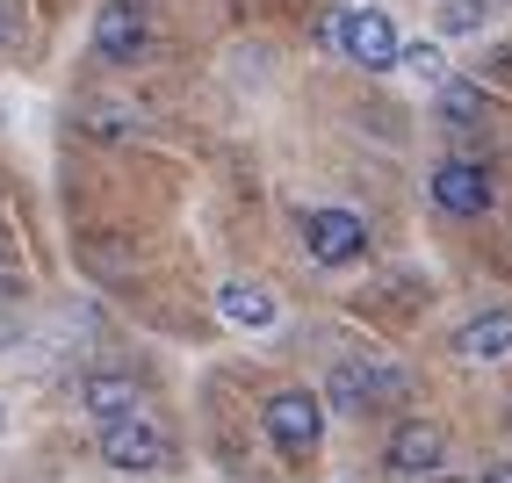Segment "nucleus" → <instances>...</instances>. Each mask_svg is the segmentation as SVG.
<instances>
[{
    "label": "nucleus",
    "instance_id": "f257e3e1",
    "mask_svg": "<svg viewBox=\"0 0 512 483\" xmlns=\"http://www.w3.org/2000/svg\"><path fill=\"white\" fill-rule=\"evenodd\" d=\"M260 433L275 440V455L311 462L318 440H325V404H318L311 390H275V397H267V411H260Z\"/></svg>",
    "mask_w": 512,
    "mask_h": 483
},
{
    "label": "nucleus",
    "instance_id": "f03ea898",
    "mask_svg": "<svg viewBox=\"0 0 512 483\" xmlns=\"http://www.w3.org/2000/svg\"><path fill=\"white\" fill-rule=\"evenodd\" d=\"M325 37L347 51L354 65H368V73H390V65L404 58V37H397V22H390L383 8H339V15L325 22Z\"/></svg>",
    "mask_w": 512,
    "mask_h": 483
},
{
    "label": "nucleus",
    "instance_id": "7ed1b4c3",
    "mask_svg": "<svg viewBox=\"0 0 512 483\" xmlns=\"http://www.w3.org/2000/svg\"><path fill=\"white\" fill-rule=\"evenodd\" d=\"M325 390H332V404H339V411L368 419V411H390V404L412 397V375H404V368H368V361H339Z\"/></svg>",
    "mask_w": 512,
    "mask_h": 483
},
{
    "label": "nucleus",
    "instance_id": "20e7f679",
    "mask_svg": "<svg viewBox=\"0 0 512 483\" xmlns=\"http://www.w3.org/2000/svg\"><path fill=\"white\" fill-rule=\"evenodd\" d=\"M101 462L123 469V476H152L174 462V440H166L152 419H109L101 426Z\"/></svg>",
    "mask_w": 512,
    "mask_h": 483
},
{
    "label": "nucleus",
    "instance_id": "39448f33",
    "mask_svg": "<svg viewBox=\"0 0 512 483\" xmlns=\"http://www.w3.org/2000/svg\"><path fill=\"white\" fill-rule=\"evenodd\" d=\"M94 51L109 65H138L152 51V8L145 0H101L94 15Z\"/></svg>",
    "mask_w": 512,
    "mask_h": 483
},
{
    "label": "nucleus",
    "instance_id": "423d86ee",
    "mask_svg": "<svg viewBox=\"0 0 512 483\" xmlns=\"http://www.w3.org/2000/svg\"><path fill=\"white\" fill-rule=\"evenodd\" d=\"M303 246H311L318 267H354L368 253V224L354 210H311L303 217Z\"/></svg>",
    "mask_w": 512,
    "mask_h": 483
},
{
    "label": "nucleus",
    "instance_id": "0eeeda50",
    "mask_svg": "<svg viewBox=\"0 0 512 483\" xmlns=\"http://www.w3.org/2000/svg\"><path fill=\"white\" fill-rule=\"evenodd\" d=\"M383 462L397 476H440V462H448V433H440L433 419H404L383 447Z\"/></svg>",
    "mask_w": 512,
    "mask_h": 483
},
{
    "label": "nucleus",
    "instance_id": "6e6552de",
    "mask_svg": "<svg viewBox=\"0 0 512 483\" xmlns=\"http://www.w3.org/2000/svg\"><path fill=\"white\" fill-rule=\"evenodd\" d=\"M433 202L448 217H484L491 210V174L476 159H448V166H433Z\"/></svg>",
    "mask_w": 512,
    "mask_h": 483
},
{
    "label": "nucleus",
    "instance_id": "1a4fd4ad",
    "mask_svg": "<svg viewBox=\"0 0 512 483\" xmlns=\"http://www.w3.org/2000/svg\"><path fill=\"white\" fill-rule=\"evenodd\" d=\"M138 375H123V368H94V375H80V411L87 419H138Z\"/></svg>",
    "mask_w": 512,
    "mask_h": 483
},
{
    "label": "nucleus",
    "instance_id": "9d476101",
    "mask_svg": "<svg viewBox=\"0 0 512 483\" xmlns=\"http://www.w3.org/2000/svg\"><path fill=\"white\" fill-rule=\"evenodd\" d=\"M217 310H224V325H238V332H275L282 325V296L267 282H231L217 296Z\"/></svg>",
    "mask_w": 512,
    "mask_h": 483
},
{
    "label": "nucleus",
    "instance_id": "9b49d317",
    "mask_svg": "<svg viewBox=\"0 0 512 483\" xmlns=\"http://www.w3.org/2000/svg\"><path fill=\"white\" fill-rule=\"evenodd\" d=\"M455 354H462V361H498V354H512V310H476L469 325H455Z\"/></svg>",
    "mask_w": 512,
    "mask_h": 483
},
{
    "label": "nucleus",
    "instance_id": "f8f14e48",
    "mask_svg": "<svg viewBox=\"0 0 512 483\" xmlns=\"http://www.w3.org/2000/svg\"><path fill=\"white\" fill-rule=\"evenodd\" d=\"M419 303H426V274H383V282L361 289V310H368V318H412Z\"/></svg>",
    "mask_w": 512,
    "mask_h": 483
},
{
    "label": "nucleus",
    "instance_id": "ddd939ff",
    "mask_svg": "<svg viewBox=\"0 0 512 483\" xmlns=\"http://www.w3.org/2000/svg\"><path fill=\"white\" fill-rule=\"evenodd\" d=\"M484 116H491L484 80H455L448 73V87H440V123H448V130H484Z\"/></svg>",
    "mask_w": 512,
    "mask_h": 483
},
{
    "label": "nucleus",
    "instance_id": "4468645a",
    "mask_svg": "<svg viewBox=\"0 0 512 483\" xmlns=\"http://www.w3.org/2000/svg\"><path fill=\"white\" fill-rule=\"evenodd\" d=\"M80 130L101 137V145H123V137H138V130H145V116H138V109H123V101H87V109H80Z\"/></svg>",
    "mask_w": 512,
    "mask_h": 483
},
{
    "label": "nucleus",
    "instance_id": "2eb2a0df",
    "mask_svg": "<svg viewBox=\"0 0 512 483\" xmlns=\"http://www.w3.org/2000/svg\"><path fill=\"white\" fill-rule=\"evenodd\" d=\"M498 15V0H440V37H476Z\"/></svg>",
    "mask_w": 512,
    "mask_h": 483
},
{
    "label": "nucleus",
    "instance_id": "dca6fc26",
    "mask_svg": "<svg viewBox=\"0 0 512 483\" xmlns=\"http://www.w3.org/2000/svg\"><path fill=\"white\" fill-rule=\"evenodd\" d=\"M404 73H412V80H426V87H448V51H440V44H404Z\"/></svg>",
    "mask_w": 512,
    "mask_h": 483
},
{
    "label": "nucleus",
    "instance_id": "f3484780",
    "mask_svg": "<svg viewBox=\"0 0 512 483\" xmlns=\"http://www.w3.org/2000/svg\"><path fill=\"white\" fill-rule=\"evenodd\" d=\"M22 296V246H15V231L0 224V303H15Z\"/></svg>",
    "mask_w": 512,
    "mask_h": 483
},
{
    "label": "nucleus",
    "instance_id": "a211bd4d",
    "mask_svg": "<svg viewBox=\"0 0 512 483\" xmlns=\"http://www.w3.org/2000/svg\"><path fill=\"white\" fill-rule=\"evenodd\" d=\"M0 44H15V0H0Z\"/></svg>",
    "mask_w": 512,
    "mask_h": 483
},
{
    "label": "nucleus",
    "instance_id": "6ab92c4d",
    "mask_svg": "<svg viewBox=\"0 0 512 483\" xmlns=\"http://www.w3.org/2000/svg\"><path fill=\"white\" fill-rule=\"evenodd\" d=\"M476 483H512V462H491V469L476 476Z\"/></svg>",
    "mask_w": 512,
    "mask_h": 483
},
{
    "label": "nucleus",
    "instance_id": "aec40b11",
    "mask_svg": "<svg viewBox=\"0 0 512 483\" xmlns=\"http://www.w3.org/2000/svg\"><path fill=\"white\" fill-rule=\"evenodd\" d=\"M505 433H512V411H505Z\"/></svg>",
    "mask_w": 512,
    "mask_h": 483
}]
</instances>
